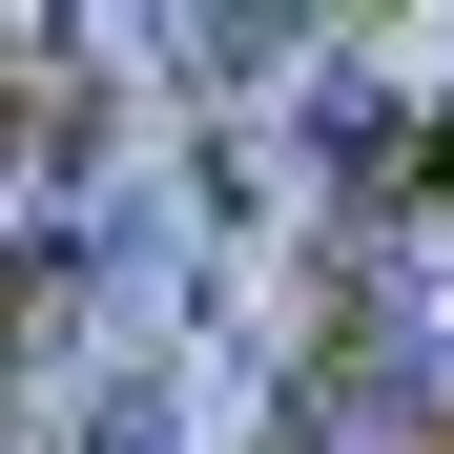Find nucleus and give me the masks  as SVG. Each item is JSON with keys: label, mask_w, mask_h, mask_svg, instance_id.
Instances as JSON below:
<instances>
[{"label": "nucleus", "mask_w": 454, "mask_h": 454, "mask_svg": "<svg viewBox=\"0 0 454 454\" xmlns=\"http://www.w3.org/2000/svg\"><path fill=\"white\" fill-rule=\"evenodd\" d=\"M351 393H372V434L454 413V186H372V227H351Z\"/></svg>", "instance_id": "nucleus-1"}]
</instances>
